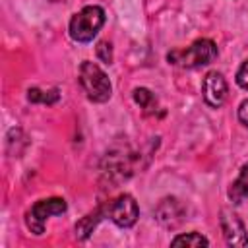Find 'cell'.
<instances>
[{
    "mask_svg": "<svg viewBox=\"0 0 248 248\" xmlns=\"http://www.w3.org/2000/svg\"><path fill=\"white\" fill-rule=\"evenodd\" d=\"M217 56V46L211 39H198L186 48H174L167 54V60L180 68H198L209 64Z\"/></svg>",
    "mask_w": 248,
    "mask_h": 248,
    "instance_id": "cell-1",
    "label": "cell"
},
{
    "mask_svg": "<svg viewBox=\"0 0 248 248\" xmlns=\"http://www.w3.org/2000/svg\"><path fill=\"white\" fill-rule=\"evenodd\" d=\"M105 23V12L99 6H85L70 21V37L78 43H89Z\"/></svg>",
    "mask_w": 248,
    "mask_h": 248,
    "instance_id": "cell-2",
    "label": "cell"
},
{
    "mask_svg": "<svg viewBox=\"0 0 248 248\" xmlns=\"http://www.w3.org/2000/svg\"><path fill=\"white\" fill-rule=\"evenodd\" d=\"M79 83L87 95L89 101L93 103H105L110 97V81L107 74L95 64L85 60L79 66Z\"/></svg>",
    "mask_w": 248,
    "mask_h": 248,
    "instance_id": "cell-3",
    "label": "cell"
},
{
    "mask_svg": "<svg viewBox=\"0 0 248 248\" xmlns=\"http://www.w3.org/2000/svg\"><path fill=\"white\" fill-rule=\"evenodd\" d=\"M66 211V202L62 198H46V200H39L37 203H33V207L27 211L25 215V223L27 229L35 234H43L45 232V221L52 215H60Z\"/></svg>",
    "mask_w": 248,
    "mask_h": 248,
    "instance_id": "cell-4",
    "label": "cell"
},
{
    "mask_svg": "<svg viewBox=\"0 0 248 248\" xmlns=\"http://www.w3.org/2000/svg\"><path fill=\"white\" fill-rule=\"evenodd\" d=\"M107 215L122 229H128L132 227L136 221H138V215H140V209H138V203L136 200L130 196V194H122L118 196L114 202H110L107 205Z\"/></svg>",
    "mask_w": 248,
    "mask_h": 248,
    "instance_id": "cell-5",
    "label": "cell"
},
{
    "mask_svg": "<svg viewBox=\"0 0 248 248\" xmlns=\"http://www.w3.org/2000/svg\"><path fill=\"white\" fill-rule=\"evenodd\" d=\"M221 231L229 246H242V248L248 246V232L236 213L229 209L221 211Z\"/></svg>",
    "mask_w": 248,
    "mask_h": 248,
    "instance_id": "cell-6",
    "label": "cell"
},
{
    "mask_svg": "<svg viewBox=\"0 0 248 248\" xmlns=\"http://www.w3.org/2000/svg\"><path fill=\"white\" fill-rule=\"evenodd\" d=\"M202 93H203V99L209 107L217 108L225 103L227 99V81L223 78V74L219 72H209L205 78H203V83H202Z\"/></svg>",
    "mask_w": 248,
    "mask_h": 248,
    "instance_id": "cell-7",
    "label": "cell"
},
{
    "mask_svg": "<svg viewBox=\"0 0 248 248\" xmlns=\"http://www.w3.org/2000/svg\"><path fill=\"white\" fill-rule=\"evenodd\" d=\"M180 205H178V202L174 200V198H169V200H163L161 203H159V207H157V219L165 225V227H176L180 221L178 219H174V215H182V211H176L174 213V209H178Z\"/></svg>",
    "mask_w": 248,
    "mask_h": 248,
    "instance_id": "cell-8",
    "label": "cell"
},
{
    "mask_svg": "<svg viewBox=\"0 0 248 248\" xmlns=\"http://www.w3.org/2000/svg\"><path fill=\"white\" fill-rule=\"evenodd\" d=\"M229 198L232 203H242L248 198V163L240 169L238 178L229 188Z\"/></svg>",
    "mask_w": 248,
    "mask_h": 248,
    "instance_id": "cell-9",
    "label": "cell"
},
{
    "mask_svg": "<svg viewBox=\"0 0 248 248\" xmlns=\"http://www.w3.org/2000/svg\"><path fill=\"white\" fill-rule=\"evenodd\" d=\"M134 99H136V103L143 108V112H155V108H157V99H155V95L149 91V89H145V87H138V89H134Z\"/></svg>",
    "mask_w": 248,
    "mask_h": 248,
    "instance_id": "cell-10",
    "label": "cell"
},
{
    "mask_svg": "<svg viewBox=\"0 0 248 248\" xmlns=\"http://www.w3.org/2000/svg\"><path fill=\"white\" fill-rule=\"evenodd\" d=\"M170 244L172 246H207L209 240L205 236H202L200 232H186V234L174 236Z\"/></svg>",
    "mask_w": 248,
    "mask_h": 248,
    "instance_id": "cell-11",
    "label": "cell"
},
{
    "mask_svg": "<svg viewBox=\"0 0 248 248\" xmlns=\"http://www.w3.org/2000/svg\"><path fill=\"white\" fill-rule=\"evenodd\" d=\"M27 97H29V101H33V103H46V105H52V103L58 101V91H56V89L41 91V89L33 87V89H29Z\"/></svg>",
    "mask_w": 248,
    "mask_h": 248,
    "instance_id": "cell-12",
    "label": "cell"
},
{
    "mask_svg": "<svg viewBox=\"0 0 248 248\" xmlns=\"http://www.w3.org/2000/svg\"><path fill=\"white\" fill-rule=\"evenodd\" d=\"M97 56H99L105 64H110V62H112V48H110V45H108L107 41H101V43L97 45Z\"/></svg>",
    "mask_w": 248,
    "mask_h": 248,
    "instance_id": "cell-13",
    "label": "cell"
},
{
    "mask_svg": "<svg viewBox=\"0 0 248 248\" xmlns=\"http://www.w3.org/2000/svg\"><path fill=\"white\" fill-rule=\"evenodd\" d=\"M236 83L242 89H248V60L238 68V72H236Z\"/></svg>",
    "mask_w": 248,
    "mask_h": 248,
    "instance_id": "cell-14",
    "label": "cell"
},
{
    "mask_svg": "<svg viewBox=\"0 0 248 248\" xmlns=\"http://www.w3.org/2000/svg\"><path fill=\"white\" fill-rule=\"evenodd\" d=\"M238 118H240V122L248 128V99L240 103V107H238Z\"/></svg>",
    "mask_w": 248,
    "mask_h": 248,
    "instance_id": "cell-15",
    "label": "cell"
}]
</instances>
